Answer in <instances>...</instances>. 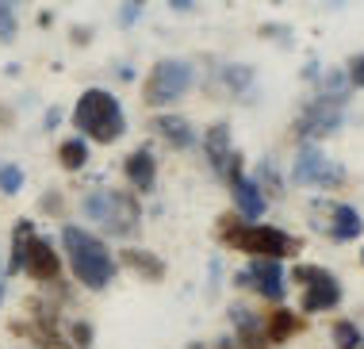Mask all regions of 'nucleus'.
<instances>
[{
    "label": "nucleus",
    "instance_id": "nucleus-1",
    "mask_svg": "<svg viewBox=\"0 0 364 349\" xmlns=\"http://www.w3.org/2000/svg\"><path fill=\"white\" fill-rule=\"evenodd\" d=\"M62 249L70 257V269L77 276V284H85L88 292H104L115 281V254L107 249L104 238H96L85 226H62Z\"/></svg>",
    "mask_w": 364,
    "mask_h": 349
},
{
    "label": "nucleus",
    "instance_id": "nucleus-6",
    "mask_svg": "<svg viewBox=\"0 0 364 349\" xmlns=\"http://www.w3.org/2000/svg\"><path fill=\"white\" fill-rule=\"evenodd\" d=\"M192 77H196V69L184 62V58H161V62L150 69V77H146L142 100H146L150 108L173 104V100H181V96L192 88Z\"/></svg>",
    "mask_w": 364,
    "mask_h": 349
},
{
    "label": "nucleus",
    "instance_id": "nucleus-21",
    "mask_svg": "<svg viewBox=\"0 0 364 349\" xmlns=\"http://www.w3.org/2000/svg\"><path fill=\"white\" fill-rule=\"evenodd\" d=\"M223 85L230 88V93H245V88H253V69L238 66V62L223 66Z\"/></svg>",
    "mask_w": 364,
    "mask_h": 349
},
{
    "label": "nucleus",
    "instance_id": "nucleus-16",
    "mask_svg": "<svg viewBox=\"0 0 364 349\" xmlns=\"http://www.w3.org/2000/svg\"><path fill=\"white\" fill-rule=\"evenodd\" d=\"M154 131L165 138L173 150H192L196 146V131L184 115H157L154 119Z\"/></svg>",
    "mask_w": 364,
    "mask_h": 349
},
{
    "label": "nucleus",
    "instance_id": "nucleus-5",
    "mask_svg": "<svg viewBox=\"0 0 364 349\" xmlns=\"http://www.w3.org/2000/svg\"><path fill=\"white\" fill-rule=\"evenodd\" d=\"M291 184H299V188H341V184H349V173L341 162H333L326 150L303 142L299 154H295V162H291Z\"/></svg>",
    "mask_w": 364,
    "mask_h": 349
},
{
    "label": "nucleus",
    "instance_id": "nucleus-27",
    "mask_svg": "<svg viewBox=\"0 0 364 349\" xmlns=\"http://www.w3.org/2000/svg\"><path fill=\"white\" fill-rule=\"evenodd\" d=\"M73 345L77 349H88V345H92V326H88V323H73Z\"/></svg>",
    "mask_w": 364,
    "mask_h": 349
},
{
    "label": "nucleus",
    "instance_id": "nucleus-32",
    "mask_svg": "<svg viewBox=\"0 0 364 349\" xmlns=\"http://www.w3.org/2000/svg\"><path fill=\"white\" fill-rule=\"evenodd\" d=\"M360 261H364V254H360Z\"/></svg>",
    "mask_w": 364,
    "mask_h": 349
},
{
    "label": "nucleus",
    "instance_id": "nucleus-11",
    "mask_svg": "<svg viewBox=\"0 0 364 349\" xmlns=\"http://www.w3.org/2000/svg\"><path fill=\"white\" fill-rule=\"evenodd\" d=\"M226 184H230L234 204H238V219H245V223H257V215L264 212V196H261V188L253 184V177L242 173V157H234L230 173H226Z\"/></svg>",
    "mask_w": 364,
    "mask_h": 349
},
{
    "label": "nucleus",
    "instance_id": "nucleus-2",
    "mask_svg": "<svg viewBox=\"0 0 364 349\" xmlns=\"http://www.w3.org/2000/svg\"><path fill=\"white\" fill-rule=\"evenodd\" d=\"M73 127L92 142H119L127 135V115L123 104L107 88H85L73 104Z\"/></svg>",
    "mask_w": 364,
    "mask_h": 349
},
{
    "label": "nucleus",
    "instance_id": "nucleus-20",
    "mask_svg": "<svg viewBox=\"0 0 364 349\" xmlns=\"http://www.w3.org/2000/svg\"><path fill=\"white\" fill-rule=\"evenodd\" d=\"M35 234V226L27 223V219H19L16 223V234H12V257H8V273H23V249H27V238Z\"/></svg>",
    "mask_w": 364,
    "mask_h": 349
},
{
    "label": "nucleus",
    "instance_id": "nucleus-18",
    "mask_svg": "<svg viewBox=\"0 0 364 349\" xmlns=\"http://www.w3.org/2000/svg\"><path fill=\"white\" fill-rule=\"evenodd\" d=\"M303 330V318L288 311V307H277V311L269 315V323H264V342H288Z\"/></svg>",
    "mask_w": 364,
    "mask_h": 349
},
{
    "label": "nucleus",
    "instance_id": "nucleus-17",
    "mask_svg": "<svg viewBox=\"0 0 364 349\" xmlns=\"http://www.w3.org/2000/svg\"><path fill=\"white\" fill-rule=\"evenodd\" d=\"M330 215H333L330 219V238H333V242H353V238L360 234L364 223H360V212L353 204H338Z\"/></svg>",
    "mask_w": 364,
    "mask_h": 349
},
{
    "label": "nucleus",
    "instance_id": "nucleus-29",
    "mask_svg": "<svg viewBox=\"0 0 364 349\" xmlns=\"http://www.w3.org/2000/svg\"><path fill=\"white\" fill-rule=\"evenodd\" d=\"M43 212H46V215H58V212H62V196H58V192H46V196H43Z\"/></svg>",
    "mask_w": 364,
    "mask_h": 349
},
{
    "label": "nucleus",
    "instance_id": "nucleus-19",
    "mask_svg": "<svg viewBox=\"0 0 364 349\" xmlns=\"http://www.w3.org/2000/svg\"><path fill=\"white\" fill-rule=\"evenodd\" d=\"M58 165L65 169V173H77V169L88 165V142L85 138H65L62 146H58Z\"/></svg>",
    "mask_w": 364,
    "mask_h": 349
},
{
    "label": "nucleus",
    "instance_id": "nucleus-26",
    "mask_svg": "<svg viewBox=\"0 0 364 349\" xmlns=\"http://www.w3.org/2000/svg\"><path fill=\"white\" fill-rule=\"evenodd\" d=\"M346 81H349V88H364V54H357L346 66Z\"/></svg>",
    "mask_w": 364,
    "mask_h": 349
},
{
    "label": "nucleus",
    "instance_id": "nucleus-15",
    "mask_svg": "<svg viewBox=\"0 0 364 349\" xmlns=\"http://www.w3.org/2000/svg\"><path fill=\"white\" fill-rule=\"evenodd\" d=\"M230 323H234V330H238V345H242V349H264V345H269V342H264L261 318L253 315L250 307L230 303Z\"/></svg>",
    "mask_w": 364,
    "mask_h": 349
},
{
    "label": "nucleus",
    "instance_id": "nucleus-3",
    "mask_svg": "<svg viewBox=\"0 0 364 349\" xmlns=\"http://www.w3.org/2000/svg\"><path fill=\"white\" fill-rule=\"evenodd\" d=\"M81 212L88 223H96L104 234L112 238H131L142 223V207L131 192H119V188H92L81 199Z\"/></svg>",
    "mask_w": 364,
    "mask_h": 349
},
{
    "label": "nucleus",
    "instance_id": "nucleus-4",
    "mask_svg": "<svg viewBox=\"0 0 364 349\" xmlns=\"http://www.w3.org/2000/svg\"><path fill=\"white\" fill-rule=\"evenodd\" d=\"M219 238L223 246L230 249H245L250 257H272V261H280V257H288L299 249L291 234H284L280 226H264V223H245L238 215H226L219 223Z\"/></svg>",
    "mask_w": 364,
    "mask_h": 349
},
{
    "label": "nucleus",
    "instance_id": "nucleus-23",
    "mask_svg": "<svg viewBox=\"0 0 364 349\" xmlns=\"http://www.w3.org/2000/svg\"><path fill=\"white\" fill-rule=\"evenodd\" d=\"M261 188V196H264V188H269L272 196H280L284 192V177H280V169H277V162H272V157H264L261 162V169H257V181H253Z\"/></svg>",
    "mask_w": 364,
    "mask_h": 349
},
{
    "label": "nucleus",
    "instance_id": "nucleus-12",
    "mask_svg": "<svg viewBox=\"0 0 364 349\" xmlns=\"http://www.w3.org/2000/svg\"><path fill=\"white\" fill-rule=\"evenodd\" d=\"M203 154H208V162L211 169L226 181V173H230V165H234V138H230V123H215L208 135H203Z\"/></svg>",
    "mask_w": 364,
    "mask_h": 349
},
{
    "label": "nucleus",
    "instance_id": "nucleus-7",
    "mask_svg": "<svg viewBox=\"0 0 364 349\" xmlns=\"http://www.w3.org/2000/svg\"><path fill=\"white\" fill-rule=\"evenodd\" d=\"M341 123H346V100H330V96H314L307 108L299 112L295 119V138H303V142H322V138L338 135Z\"/></svg>",
    "mask_w": 364,
    "mask_h": 349
},
{
    "label": "nucleus",
    "instance_id": "nucleus-10",
    "mask_svg": "<svg viewBox=\"0 0 364 349\" xmlns=\"http://www.w3.org/2000/svg\"><path fill=\"white\" fill-rule=\"evenodd\" d=\"M23 273L31 276V281H38V284H54L58 276H62V257H58V249H54L50 238H43V234L27 238Z\"/></svg>",
    "mask_w": 364,
    "mask_h": 349
},
{
    "label": "nucleus",
    "instance_id": "nucleus-25",
    "mask_svg": "<svg viewBox=\"0 0 364 349\" xmlns=\"http://www.w3.org/2000/svg\"><path fill=\"white\" fill-rule=\"evenodd\" d=\"M16 27H19L16 4H4V0H0V43H12V38H16Z\"/></svg>",
    "mask_w": 364,
    "mask_h": 349
},
{
    "label": "nucleus",
    "instance_id": "nucleus-28",
    "mask_svg": "<svg viewBox=\"0 0 364 349\" xmlns=\"http://www.w3.org/2000/svg\"><path fill=\"white\" fill-rule=\"evenodd\" d=\"M142 12H146V4H123V8H119V24H123V27H131Z\"/></svg>",
    "mask_w": 364,
    "mask_h": 349
},
{
    "label": "nucleus",
    "instance_id": "nucleus-31",
    "mask_svg": "<svg viewBox=\"0 0 364 349\" xmlns=\"http://www.w3.org/2000/svg\"><path fill=\"white\" fill-rule=\"evenodd\" d=\"M0 299H4V284H0Z\"/></svg>",
    "mask_w": 364,
    "mask_h": 349
},
{
    "label": "nucleus",
    "instance_id": "nucleus-13",
    "mask_svg": "<svg viewBox=\"0 0 364 349\" xmlns=\"http://www.w3.org/2000/svg\"><path fill=\"white\" fill-rule=\"evenodd\" d=\"M123 173H127V181L139 188V192H150L154 181H157V157H154V150L150 146H139L134 154H127Z\"/></svg>",
    "mask_w": 364,
    "mask_h": 349
},
{
    "label": "nucleus",
    "instance_id": "nucleus-9",
    "mask_svg": "<svg viewBox=\"0 0 364 349\" xmlns=\"http://www.w3.org/2000/svg\"><path fill=\"white\" fill-rule=\"evenodd\" d=\"M284 265L272 261V257H253L250 269H242L238 273V284L242 288H253L261 299H269V303H280L284 299Z\"/></svg>",
    "mask_w": 364,
    "mask_h": 349
},
{
    "label": "nucleus",
    "instance_id": "nucleus-8",
    "mask_svg": "<svg viewBox=\"0 0 364 349\" xmlns=\"http://www.w3.org/2000/svg\"><path fill=\"white\" fill-rule=\"evenodd\" d=\"M291 281L303 284V311L318 315V311H333L341 303V281L330 273V269L318 265H295Z\"/></svg>",
    "mask_w": 364,
    "mask_h": 349
},
{
    "label": "nucleus",
    "instance_id": "nucleus-30",
    "mask_svg": "<svg viewBox=\"0 0 364 349\" xmlns=\"http://www.w3.org/2000/svg\"><path fill=\"white\" fill-rule=\"evenodd\" d=\"M219 349H234V345H230V342H223V345H219Z\"/></svg>",
    "mask_w": 364,
    "mask_h": 349
},
{
    "label": "nucleus",
    "instance_id": "nucleus-24",
    "mask_svg": "<svg viewBox=\"0 0 364 349\" xmlns=\"http://www.w3.org/2000/svg\"><path fill=\"white\" fill-rule=\"evenodd\" d=\"M19 188H23V169L12 165V162H4V165H0V192H4V196H16Z\"/></svg>",
    "mask_w": 364,
    "mask_h": 349
},
{
    "label": "nucleus",
    "instance_id": "nucleus-14",
    "mask_svg": "<svg viewBox=\"0 0 364 349\" xmlns=\"http://www.w3.org/2000/svg\"><path fill=\"white\" fill-rule=\"evenodd\" d=\"M115 265H127L131 269V273H139L142 281H165V273H169V269H165V261L157 254H150V249H142V246H127L123 254H119V261Z\"/></svg>",
    "mask_w": 364,
    "mask_h": 349
},
{
    "label": "nucleus",
    "instance_id": "nucleus-22",
    "mask_svg": "<svg viewBox=\"0 0 364 349\" xmlns=\"http://www.w3.org/2000/svg\"><path fill=\"white\" fill-rule=\"evenodd\" d=\"M333 342H338V349H364L360 326L353 323V318H341V323H333Z\"/></svg>",
    "mask_w": 364,
    "mask_h": 349
}]
</instances>
